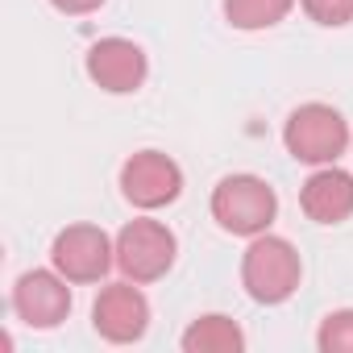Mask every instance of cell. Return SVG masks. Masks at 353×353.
I'll return each mask as SVG.
<instances>
[{"label": "cell", "mask_w": 353, "mask_h": 353, "mask_svg": "<svg viewBox=\"0 0 353 353\" xmlns=\"http://www.w3.org/2000/svg\"><path fill=\"white\" fill-rule=\"evenodd\" d=\"M283 145L295 162L328 166L349 145V121L332 104H299L283 125Z\"/></svg>", "instance_id": "cell-3"}, {"label": "cell", "mask_w": 353, "mask_h": 353, "mask_svg": "<svg viewBox=\"0 0 353 353\" xmlns=\"http://www.w3.org/2000/svg\"><path fill=\"white\" fill-rule=\"evenodd\" d=\"M174 254H179V241L162 221L141 216L117 233V266L133 283H158L174 266Z\"/></svg>", "instance_id": "cell-4"}, {"label": "cell", "mask_w": 353, "mask_h": 353, "mask_svg": "<svg viewBox=\"0 0 353 353\" xmlns=\"http://www.w3.org/2000/svg\"><path fill=\"white\" fill-rule=\"evenodd\" d=\"M179 345H183V353H241L245 349V332H241L237 320L212 312V316L192 320Z\"/></svg>", "instance_id": "cell-11"}, {"label": "cell", "mask_w": 353, "mask_h": 353, "mask_svg": "<svg viewBox=\"0 0 353 353\" xmlns=\"http://www.w3.org/2000/svg\"><path fill=\"white\" fill-rule=\"evenodd\" d=\"M50 5L59 13H67V17H88V13H96L104 5V0H50Z\"/></svg>", "instance_id": "cell-15"}, {"label": "cell", "mask_w": 353, "mask_h": 353, "mask_svg": "<svg viewBox=\"0 0 353 353\" xmlns=\"http://www.w3.org/2000/svg\"><path fill=\"white\" fill-rule=\"evenodd\" d=\"M71 279L59 270H26L13 287V312L30 328H59L71 312Z\"/></svg>", "instance_id": "cell-9"}, {"label": "cell", "mask_w": 353, "mask_h": 353, "mask_svg": "<svg viewBox=\"0 0 353 353\" xmlns=\"http://www.w3.org/2000/svg\"><path fill=\"white\" fill-rule=\"evenodd\" d=\"M88 75L96 88L112 92V96H129L145 83L150 75V63H145V50L129 38H100L92 42L88 50Z\"/></svg>", "instance_id": "cell-8"}, {"label": "cell", "mask_w": 353, "mask_h": 353, "mask_svg": "<svg viewBox=\"0 0 353 353\" xmlns=\"http://www.w3.org/2000/svg\"><path fill=\"white\" fill-rule=\"evenodd\" d=\"M299 5L316 26H328V30H341L353 21V0H299Z\"/></svg>", "instance_id": "cell-14"}, {"label": "cell", "mask_w": 353, "mask_h": 353, "mask_svg": "<svg viewBox=\"0 0 353 353\" xmlns=\"http://www.w3.org/2000/svg\"><path fill=\"white\" fill-rule=\"evenodd\" d=\"M295 0H225V17L233 30H270L287 21Z\"/></svg>", "instance_id": "cell-12"}, {"label": "cell", "mask_w": 353, "mask_h": 353, "mask_svg": "<svg viewBox=\"0 0 353 353\" xmlns=\"http://www.w3.org/2000/svg\"><path fill=\"white\" fill-rule=\"evenodd\" d=\"M121 192L141 212L166 208V204L179 200V192H183V170H179V162L166 158L162 150H137L121 166Z\"/></svg>", "instance_id": "cell-5"}, {"label": "cell", "mask_w": 353, "mask_h": 353, "mask_svg": "<svg viewBox=\"0 0 353 353\" xmlns=\"http://www.w3.org/2000/svg\"><path fill=\"white\" fill-rule=\"evenodd\" d=\"M299 208L316 225H341L353 216V174L341 170L336 162L320 166L299 192Z\"/></svg>", "instance_id": "cell-10"}, {"label": "cell", "mask_w": 353, "mask_h": 353, "mask_svg": "<svg viewBox=\"0 0 353 353\" xmlns=\"http://www.w3.org/2000/svg\"><path fill=\"white\" fill-rule=\"evenodd\" d=\"M279 216V196L258 174H229L212 188V221L233 237H258Z\"/></svg>", "instance_id": "cell-2"}, {"label": "cell", "mask_w": 353, "mask_h": 353, "mask_svg": "<svg viewBox=\"0 0 353 353\" xmlns=\"http://www.w3.org/2000/svg\"><path fill=\"white\" fill-rule=\"evenodd\" d=\"M316 345H320V353H353V307L328 312L320 320Z\"/></svg>", "instance_id": "cell-13"}, {"label": "cell", "mask_w": 353, "mask_h": 353, "mask_svg": "<svg viewBox=\"0 0 353 353\" xmlns=\"http://www.w3.org/2000/svg\"><path fill=\"white\" fill-rule=\"evenodd\" d=\"M299 279H303V262H299V250L287 241V237H270V233H258L245 254H241V287L254 303H287L295 291H299Z\"/></svg>", "instance_id": "cell-1"}, {"label": "cell", "mask_w": 353, "mask_h": 353, "mask_svg": "<svg viewBox=\"0 0 353 353\" xmlns=\"http://www.w3.org/2000/svg\"><path fill=\"white\" fill-rule=\"evenodd\" d=\"M92 324H96V332H100L104 341H112V345H133V341H141L145 328H150V299L137 291L133 279L108 283V287L96 295V303H92Z\"/></svg>", "instance_id": "cell-7"}, {"label": "cell", "mask_w": 353, "mask_h": 353, "mask_svg": "<svg viewBox=\"0 0 353 353\" xmlns=\"http://www.w3.org/2000/svg\"><path fill=\"white\" fill-rule=\"evenodd\" d=\"M50 262L71 283H100L117 266V241L96 225H67L50 245Z\"/></svg>", "instance_id": "cell-6"}]
</instances>
